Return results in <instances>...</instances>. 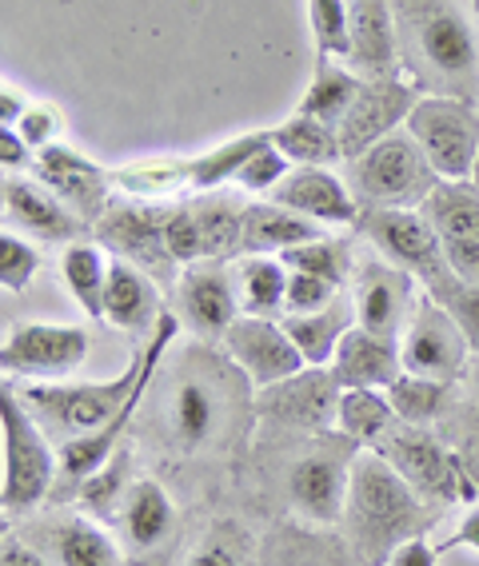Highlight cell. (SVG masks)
I'll use <instances>...</instances> for the list:
<instances>
[{
	"label": "cell",
	"instance_id": "6da1fadb",
	"mask_svg": "<svg viewBox=\"0 0 479 566\" xmlns=\"http://www.w3.org/2000/svg\"><path fill=\"white\" fill-rule=\"evenodd\" d=\"M399 24V56L436 96L479 104V36L476 9L464 0H392Z\"/></svg>",
	"mask_w": 479,
	"mask_h": 566
},
{
	"label": "cell",
	"instance_id": "7a4b0ae2",
	"mask_svg": "<svg viewBox=\"0 0 479 566\" xmlns=\"http://www.w3.org/2000/svg\"><path fill=\"white\" fill-rule=\"evenodd\" d=\"M344 523L352 551L364 566H384L408 538L428 535V499L399 475L376 447H364L352 463Z\"/></svg>",
	"mask_w": 479,
	"mask_h": 566
},
{
	"label": "cell",
	"instance_id": "3957f363",
	"mask_svg": "<svg viewBox=\"0 0 479 566\" xmlns=\"http://www.w3.org/2000/svg\"><path fill=\"white\" fill-rule=\"evenodd\" d=\"M176 332H180L176 315H164L160 327L136 347L128 367H124L116 379H104V384H37V387H24L21 399L41 411L49 431H61V436H69V439L88 436V431L104 427L124 403H128V395L140 387V379L156 375L164 352L173 347Z\"/></svg>",
	"mask_w": 479,
	"mask_h": 566
},
{
	"label": "cell",
	"instance_id": "277c9868",
	"mask_svg": "<svg viewBox=\"0 0 479 566\" xmlns=\"http://www.w3.org/2000/svg\"><path fill=\"white\" fill-rule=\"evenodd\" d=\"M0 431H4V483H0V503L4 515H29L44 499H52L56 479H61V455L49 447L44 427L32 419L24 399L4 384L0 395Z\"/></svg>",
	"mask_w": 479,
	"mask_h": 566
},
{
	"label": "cell",
	"instance_id": "5b68a950",
	"mask_svg": "<svg viewBox=\"0 0 479 566\" xmlns=\"http://www.w3.org/2000/svg\"><path fill=\"white\" fill-rule=\"evenodd\" d=\"M344 180L356 192L360 208H424L439 176L412 140V132L399 128L356 160H347Z\"/></svg>",
	"mask_w": 479,
	"mask_h": 566
},
{
	"label": "cell",
	"instance_id": "8992f818",
	"mask_svg": "<svg viewBox=\"0 0 479 566\" xmlns=\"http://www.w3.org/2000/svg\"><path fill=\"white\" fill-rule=\"evenodd\" d=\"M360 232L384 260L416 275L428 287V295H439L448 283H456L444 240L419 208H364Z\"/></svg>",
	"mask_w": 479,
	"mask_h": 566
},
{
	"label": "cell",
	"instance_id": "52a82bcc",
	"mask_svg": "<svg viewBox=\"0 0 479 566\" xmlns=\"http://www.w3.org/2000/svg\"><path fill=\"white\" fill-rule=\"evenodd\" d=\"M439 180H471L479 164V104L459 96H419L408 124Z\"/></svg>",
	"mask_w": 479,
	"mask_h": 566
},
{
	"label": "cell",
	"instance_id": "ba28073f",
	"mask_svg": "<svg viewBox=\"0 0 479 566\" xmlns=\"http://www.w3.org/2000/svg\"><path fill=\"white\" fill-rule=\"evenodd\" d=\"M376 451L388 459L428 503L456 506V503H471V499H476V483H471L464 459H459L451 447L439 443L436 436H428L424 427L396 423L388 436L376 443Z\"/></svg>",
	"mask_w": 479,
	"mask_h": 566
},
{
	"label": "cell",
	"instance_id": "9c48e42d",
	"mask_svg": "<svg viewBox=\"0 0 479 566\" xmlns=\"http://www.w3.org/2000/svg\"><path fill=\"white\" fill-rule=\"evenodd\" d=\"M364 447H356L352 439H324L312 451L292 463L288 471V499L296 506L308 523H340L347 506V483H352V463Z\"/></svg>",
	"mask_w": 479,
	"mask_h": 566
},
{
	"label": "cell",
	"instance_id": "30bf717a",
	"mask_svg": "<svg viewBox=\"0 0 479 566\" xmlns=\"http://www.w3.org/2000/svg\"><path fill=\"white\" fill-rule=\"evenodd\" d=\"M164 223H168V208L140 200H113V208L96 223V240H101V248H113L116 260L144 268L156 283H173L180 280V263L168 252Z\"/></svg>",
	"mask_w": 479,
	"mask_h": 566
},
{
	"label": "cell",
	"instance_id": "8fae6325",
	"mask_svg": "<svg viewBox=\"0 0 479 566\" xmlns=\"http://www.w3.org/2000/svg\"><path fill=\"white\" fill-rule=\"evenodd\" d=\"M399 359H404V371L408 375L436 379V384H456L459 375L468 371L471 344L468 335L459 332L448 307L436 304L431 295H424L416 315H412L404 335H399Z\"/></svg>",
	"mask_w": 479,
	"mask_h": 566
},
{
	"label": "cell",
	"instance_id": "7c38bea8",
	"mask_svg": "<svg viewBox=\"0 0 479 566\" xmlns=\"http://www.w3.org/2000/svg\"><path fill=\"white\" fill-rule=\"evenodd\" d=\"M88 332L76 324H17L4 335L0 367L17 379H64L88 359Z\"/></svg>",
	"mask_w": 479,
	"mask_h": 566
},
{
	"label": "cell",
	"instance_id": "4fadbf2b",
	"mask_svg": "<svg viewBox=\"0 0 479 566\" xmlns=\"http://www.w3.org/2000/svg\"><path fill=\"white\" fill-rule=\"evenodd\" d=\"M419 96H424V88H419L416 76L404 69L392 72V76H367L356 104L347 112V120L340 124V140H344L347 160H356L372 144H379L384 136L404 128L412 108L419 104Z\"/></svg>",
	"mask_w": 479,
	"mask_h": 566
},
{
	"label": "cell",
	"instance_id": "5bb4252c",
	"mask_svg": "<svg viewBox=\"0 0 479 566\" xmlns=\"http://www.w3.org/2000/svg\"><path fill=\"white\" fill-rule=\"evenodd\" d=\"M32 172L88 228H96L101 216L113 208V172L101 168L96 160H88L84 153H76V148H69V144H52V148L37 153Z\"/></svg>",
	"mask_w": 479,
	"mask_h": 566
},
{
	"label": "cell",
	"instance_id": "9a60e30c",
	"mask_svg": "<svg viewBox=\"0 0 479 566\" xmlns=\"http://www.w3.org/2000/svg\"><path fill=\"white\" fill-rule=\"evenodd\" d=\"M352 304H356V324L367 332L392 335L399 339L408 319L416 315L419 300H416V275H408L404 268L388 263L384 255L379 260H367L356 268L352 275Z\"/></svg>",
	"mask_w": 479,
	"mask_h": 566
},
{
	"label": "cell",
	"instance_id": "2e32d148",
	"mask_svg": "<svg viewBox=\"0 0 479 566\" xmlns=\"http://www.w3.org/2000/svg\"><path fill=\"white\" fill-rule=\"evenodd\" d=\"M220 344H225L228 359L252 379L256 391L280 384V379H288V375H296L308 367L300 347L292 344V335L284 332L280 319L240 315V319L228 327V335L220 339Z\"/></svg>",
	"mask_w": 479,
	"mask_h": 566
},
{
	"label": "cell",
	"instance_id": "e0dca14e",
	"mask_svg": "<svg viewBox=\"0 0 479 566\" xmlns=\"http://www.w3.org/2000/svg\"><path fill=\"white\" fill-rule=\"evenodd\" d=\"M176 300H180V319L200 339H225L228 327L244 315L240 292H236V272L220 260L188 263L176 280Z\"/></svg>",
	"mask_w": 479,
	"mask_h": 566
},
{
	"label": "cell",
	"instance_id": "ac0fdd59",
	"mask_svg": "<svg viewBox=\"0 0 479 566\" xmlns=\"http://www.w3.org/2000/svg\"><path fill=\"white\" fill-rule=\"evenodd\" d=\"M340 391L344 387L336 384L332 367H304L280 384L260 387V411L300 431H324L327 423H336Z\"/></svg>",
	"mask_w": 479,
	"mask_h": 566
},
{
	"label": "cell",
	"instance_id": "d6986e66",
	"mask_svg": "<svg viewBox=\"0 0 479 566\" xmlns=\"http://www.w3.org/2000/svg\"><path fill=\"white\" fill-rule=\"evenodd\" d=\"M0 200H4V220H9V228H17V232L32 235V240H41V243H76L84 235V228H88V223L72 212V208H64L41 180H29L24 172L4 176Z\"/></svg>",
	"mask_w": 479,
	"mask_h": 566
},
{
	"label": "cell",
	"instance_id": "ffe728a7",
	"mask_svg": "<svg viewBox=\"0 0 479 566\" xmlns=\"http://www.w3.org/2000/svg\"><path fill=\"white\" fill-rule=\"evenodd\" d=\"M272 200L320 228H352L364 216L356 192L347 188L344 176H336V168H292Z\"/></svg>",
	"mask_w": 479,
	"mask_h": 566
},
{
	"label": "cell",
	"instance_id": "44dd1931",
	"mask_svg": "<svg viewBox=\"0 0 479 566\" xmlns=\"http://www.w3.org/2000/svg\"><path fill=\"white\" fill-rule=\"evenodd\" d=\"M160 283L144 268H136V263L113 260V268H108V292H104V324H113L124 335H136L144 344L160 327Z\"/></svg>",
	"mask_w": 479,
	"mask_h": 566
},
{
	"label": "cell",
	"instance_id": "7402d4cb",
	"mask_svg": "<svg viewBox=\"0 0 479 566\" xmlns=\"http://www.w3.org/2000/svg\"><path fill=\"white\" fill-rule=\"evenodd\" d=\"M332 375L336 384L344 387H372V391H388L404 375V359H399V339L379 332H367V327H352V332L340 339L336 359H332Z\"/></svg>",
	"mask_w": 479,
	"mask_h": 566
},
{
	"label": "cell",
	"instance_id": "603a6c76",
	"mask_svg": "<svg viewBox=\"0 0 479 566\" xmlns=\"http://www.w3.org/2000/svg\"><path fill=\"white\" fill-rule=\"evenodd\" d=\"M352 17V52L347 64L364 76L399 72V24L392 0H347Z\"/></svg>",
	"mask_w": 479,
	"mask_h": 566
},
{
	"label": "cell",
	"instance_id": "cb8c5ba5",
	"mask_svg": "<svg viewBox=\"0 0 479 566\" xmlns=\"http://www.w3.org/2000/svg\"><path fill=\"white\" fill-rule=\"evenodd\" d=\"M225 419V399L216 384L200 371H184L180 384H173L168 395V431L184 451H200L216 439Z\"/></svg>",
	"mask_w": 479,
	"mask_h": 566
},
{
	"label": "cell",
	"instance_id": "d4e9b609",
	"mask_svg": "<svg viewBox=\"0 0 479 566\" xmlns=\"http://www.w3.org/2000/svg\"><path fill=\"white\" fill-rule=\"evenodd\" d=\"M116 526H121V538L133 546L136 555H153V551L168 546V538L176 531L173 495L156 479H136L121 515H116Z\"/></svg>",
	"mask_w": 479,
	"mask_h": 566
},
{
	"label": "cell",
	"instance_id": "484cf974",
	"mask_svg": "<svg viewBox=\"0 0 479 566\" xmlns=\"http://www.w3.org/2000/svg\"><path fill=\"white\" fill-rule=\"evenodd\" d=\"M44 558L52 566H121L124 555L116 538L92 515H69L44 531Z\"/></svg>",
	"mask_w": 479,
	"mask_h": 566
},
{
	"label": "cell",
	"instance_id": "4316f807",
	"mask_svg": "<svg viewBox=\"0 0 479 566\" xmlns=\"http://www.w3.org/2000/svg\"><path fill=\"white\" fill-rule=\"evenodd\" d=\"M327 228L304 220L275 200H256L244 208V255H284L308 240H320Z\"/></svg>",
	"mask_w": 479,
	"mask_h": 566
},
{
	"label": "cell",
	"instance_id": "83f0119b",
	"mask_svg": "<svg viewBox=\"0 0 479 566\" xmlns=\"http://www.w3.org/2000/svg\"><path fill=\"white\" fill-rule=\"evenodd\" d=\"M280 324H284V332L292 335V344L300 347L308 367H327L332 359H336L340 339L356 327V304H352V295H340L336 304H327L324 312L284 315Z\"/></svg>",
	"mask_w": 479,
	"mask_h": 566
},
{
	"label": "cell",
	"instance_id": "f1b7e54d",
	"mask_svg": "<svg viewBox=\"0 0 479 566\" xmlns=\"http://www.w3.org/2000/svg\"><path fill=\"white\" fill-rule=\"evenodd\" d=\"M232 272L236 292H240V312L260 315V319H284L292 272L280 255H240Z\"/></svg>",
	"mask_w": 479,
	"mask_h": 566
},
{
	"label": "cell",
	"instance_id": "f546056e",
	"mask_svg": "<svg viewBox=\"0 0 479 566\" xmlns=\"http://www.w3.org/2000/svg\"><path fill=\"white\" fill-rule=\"evenodd\" d=\"M272 144L292 160V168H336V164L347 160L340 128H332L324 120H312L304 112H292L284 124H275Z\"/></svg>",
	"mask_w": 479,
	"mask_h": 566
},
{
	"label": "cell",
	"instance_id": "4dcf8cb0",
	"mask_svg": "<svg viewBox=\"0 0 479 566\" xmlns=\"http://www.w3.org/2000/svg\"><path fill=\"white\" fill-rule=\"evenodd\" d=\"M244 208L228 192H200L192 200V212L200 220V240H205V260H240L244 255Z\"/></svg>",
	"mask_w": 479,
	"mask_h": 566
},
{
	"label": "cell",
	"instance_id": "1f68e13d",
	"mask_svg": "<svg viewBox=\"0 0 479 566\" xmlns=\"http://www.w3.org/2000/svg\"><path fill=\"white\" fill-rule=\"evenodd\" d=\"M113 184L128 200H156V196L192 192V156H144V160L113 168Z\"/></svg>",
	"mask_w": 479,
	"mask_h": 566
},
{
	"label": "cell",
	"instance_id": "d6a6232c",
	"mask_svg": "<svg viewBox=\"0 0 479 566\" xmlns=\"http://www.w3.org/2000/svg\"><path fill=\"white\" fill-rule=\"evenodd\" d=\"M108 268H113V260L104 255L101 243L92 240L69 243L61 255V275L69 295L81 304V312L88 319H101V324H104V292H108Z\"/></svg>",
	"mask_w": 479,
	"mask_h": 566
},
{
	"label": "cell",
	"instance_id": "836d02e7",
	"mask_svg": "<svg viewBox=\"0 0 479 566\" xmlns=\"http://www.w3.org/2000/svg\"><path fill=\"white\" fill-rule=\"evenodd\" d=\"M419 212L431 220L439 240L479 243V184L476 180H439Z\"/></svg>",
	"mask_w": 479,
	"mask_h": 566
},
{
	"label": "cell",
	"instance_id": "e575fe53",
	"mask_svg": "<svg viewBox=\"0 0 479 566\" xmlns=\"http://www.w3.org/2000/svg\"><path fill=\"white\" fill-rule=\"evenodd\" d=\"M396 423L399 419L388 391H372V387H347V391H340L336 427L340 436L352 439L356 447H376Z\"/></svg>",
	"mask_w": 479,
	"mask_h": 566
},
{
	"label": "cell",
	"instance_id": "d590c367",
	"mask_svg": "<svg viewBox=\"0 0 479 566\" xmlns=\"http://www.w3.org/2000/svg\"><path fill=\"white\" fill-rule=\"evenodd\" d=\"M360 88H364V81H360L347 64L316 61L312 84H308L304 101H300L296 112H304V116H312V120H324V124H332V128H340V124L347 120L352 104H356Z\"/></svg>",
	"mask_w": 479,
	"mask_h": 566
},
{
	"label": "cell",
	"instance_id": "8d00e7d4",
	"mask_svg": "<svg viewBox=\"0 0 479 566\" xmlns=\"http://www.w3.org/2000/svg\"><path fill=\"white\" fill-rule=\"evenodd\" d=\"M268 140H272V128L268 132H240V136H232V140L216 144V148H208V153L192 156V192L196 196L220 192V188L236 184L240 168H244V164L252 160Z\"/></svg>",
	"mask_w": 479,
	"mask_h": 566
},
{
	"label": "cell",
	"instance_id": "74e56055",
	"mask_svg": "<svg viewBox=\"0 0 479 566\" xmlns=\"http://www.w3.org/2000/svg\"><path fill=\"white\" fill-rule=\"evenodd\" d=\"M133 467H128V455L124 451H116L108 463L96 471V475H88L81 483V491H76V503L84 506V515L92 518H116L121 515L124 499H128V491H133Z\"/></svg>",
	"mask_w": 479,
	"mask_h": 566
},
{
	"label": "cell",
	"instance_id": "f35d334b",
	"mask_svg": "<svg viewBox=\"0 0 479 566\" xmlns=\"http://www.w3.org/2000/svg\"><path fill=\"white\" fill-rule=\"evenodd\" d=\"M280 260L288 263V272H308V275H324L336 287H344L352 275H356V260H352V243L336 240V235H320V240H308L292 252H284Z\"/></svg>",
	"mask_w": 479,
	"mask_h": 566
},
{
	"label": "cell",
	"instance_id": "ab89813d",
	"mask_svg": "<svg viewBox=\"0 0 479 566\" xmlns=\"http://www.w3.org/2000/svg\"><path fill=\"white\" fill-rule=\"evenodd\" d=\"M448 387L451 384H436V379H419V375H399L396 384L388 387V399L396 407V419L408 427H428L439 419L444 403H448Z\"/></svg>",
	"mask_w": 479,
	"mask_h": 566
},
{
	"label": "cell",
	"instance_id": "60d3db41",
	"mask_svg": "<svg viewBox=\"0 0 479 566\" xmlns=\"http://www.w3.org/2000/svg\"><path fill=\"white\" fill-rule=\"evenodd\" d=\"M308 21H312V44L320 61H347L352 52V17L347 0H308Z\"/></svg>",
	"mask_w": 479,
	"mask_h": 566
},
{
	"label": "cell",
	"instance_id": "b9f144b4",
	"mask_svg": "<svg viewBox=\"0 0 479 566\" xmlns=\"http://www.w3.org/2000/svg\"><path fill=\"white\" fill-rule=\"evenodd\" d=\"M41 272V252L37 243H29L24 235H17L12 228H4L0 235V283L4 292H29V283Z\"/></svg>",
	"mask_w": 479,
	"mask_h": 566
},
{
	"label": "cell",
	"instance_id": "7bdbcfd3",
	"mask_svg": "<svg viewBox=\"0 0 479 566\" xmlns=\"http://www.w3.org/2000/svg\"><path fill=\"white\" fill-rule=\"evenodd\" d=\"M292 172V160H288L280 148H275L272 140L260 148V153L252 156V160L240 168V176H236V188L244 196H264V200H272L275 188L284 184V176Z\"/></svg>",
	"mask_w": 479,
	"mask_h": 566
},
{
	"label": "cell",
	"instance_id": "ee69618b",
	"mask_svg": "<svg viewBox=\"0 0 479 566\" xmlns=\"http://www.w3.org/2000/svg\"><path fill=\"white\" fill-rule=\"evenodd\" d=\"M164 240H168V252L180 263V272L188 263L205 260V240H200V220L192 212V200L173 203L168 208V223H164Z\"/></svg>",
	"mask_w": 479,
	"mask_h": 566
},
{
	"label": "cell",
	"instance_id": "f6af8a7d",
	"mask_svg": "<svg viewBox=\"0 0 479 566\" xmlns=\"http://www.w3.org/2000/svg\"><path fill=\"white\" fill-rule=\"evenodd\" d=\"M188 566H248V543L244 531L232 523H216L200 546L192 551Z\"/></svg>",
	"mask_w": 479,
	"mask_h": 566
},
{
	"label": "cell",
	"instance_id": "bcb514c9",
	"mask_svg": "<svg viewBox=\"0 0 479 566\" xmlns=\"http://www.w3.org/2000/svg\"><path fill=\"white\" fill-rule=\"evenodd\" d=\"M344 287H336L332 280L324 275H308V272H292L288 280V304L284 315H312V312H324L327 304H336Z\"/></svg>",
	"mask_w": 479,
	"mask_h": 566
},
{
	"label": "cell",
	"instance_id": "7dc6e473",
	"mask_svg": "<svg viewBox=\"0 0 479 566\" xmlns=\"http://www.w3.org/2000/svg\"><path fill=\"white\" fill-rule=\"evenodd\" d=\"M436 304H444L451 312V319L459 324V332L468 335V344H471V355H479V287L476 283H448L439 295H431Z\"/></svg>",
	"mask_w": 479,
	"mask_h": 566
},
{
	"label": "cell",
	"instance_id": "c3c4849f",
	"mask_svg": "<svg viewBox=\"0 0 479 566\" xmlns=\"http://www.w3.org/2000/svg\"><path fill=\"white\" fill-rule=\"evenodd\" d=\"M17 132H21V140L29 144L32 153H44V148H52V144H61L64 116H61V108H56V104L32 101L29 112L21 116V124H17Z\"/></svg>",
	"mask_w": 479,
	"mask_h": 566
},
{
	"label": "cell",
	"instance_id": "681fc988",
	"mask_svg": "<svg viewBox=\"0 0 479 566\" xmlns=\"http://www.w3.org/2000/svg\"><path fill=\"white\" fill-rule=\"evenodd\" d=\"M0 164H4V176H21L37 164V153L21 140L17 128H0Z\"/></svg>",
	"mask_w": 479,
	"mask_h": 566
},
{
	"label": "cell",
	"instance_id": "f907efd6",
	"mask_svg": "<svg viewBox=\"0 0 479 566\" xmlns=\"http://www.w3.org/2000/svg\"><path fill=\"white\" fill-rule=\"evenodd\" d=\"M444 252H448V263L456 280L476 283L479 287V243L476 240H444Z\"/></svg>",
	"mask_w": 479,
	"mask_h": 566
},
{
	"label": "cell",
	"instance_id": "816d5d0a",
	"mask_svg": "<svg viewBox=\"0 0 479 566\" xmlns=\"http://www.w3.org/2000/svg\"><path fill=\"white\" fill-rule=\"evenodd\" d=\"M436 563H439V546H431L428 535H419L408 538L384 566H436Z\"/></svg>",
	"mask_w": 479,
	"mask_h": 566
},
{
	"label": "cell",
	"instance_id": "f5cc1de1",
	"mask_svg": "<svg viewBox=\"0 0 479 566\" xmlns=\"http://www.w3.org/2000/svg\"><path fill=\"white\" fill-rule=\"evenodd\" d=\"M0 566H49V558L41 551H32L24 538H17L12 531H4V543H0Z\"/></svg>",
	"mask_w": 479,
	"mask_h": 566
},
{
	"label": "cell",
	"instance_id": "db71d44e",
	"mask_svg": "<svg viewBox=\"0 0 479 566\" xmlns=\"http://www.w3.org/2000/svg\"><path fill=\"white\" fill-rule=\"evenodd\" d=\"M459 546H464V551H476V555H479V506H471L468 515L459 518V526L451 531V538H444V543H439V555L459 551Z\"/></svg>",
	"mask_w": 479,
	"mask_h": 566
},
{
	"label": "cell",
	"instance_id": "11a10c76",
	"mask_svg": "<svg viewBox=\"0 0 479 566\" xmlns=\"http://www.w3.org/2000/svg\"><path fill=\"white\" fill-rule=\"evenodd\" d=\"M29 96H24V88H17L12 81L0 84V128H17L21 124V116L29 112Z\"/></svg>",
	"mask_w": 479,
	"mask_h": 566
},
{
	"label": "cell",
	"instance_id": "9f6ffc18",
	"mask_svg": "<svg viewBox=\"0 0 479 566\" xmlns=\"http://www.w3.org/2000/svg\"><path fill=\"white\" fill-rule=\"evenodd\" d=\"M471 9H476V21H479V0H471Z\"/></svg>",
	"mask_w": 479,
	"mask_h": 566
},
{
	"label": "cell",
	"instance_id": "6f0895ef",
	"mask_svg": "<svg viewBox=\"0 0 479 566\" xmlns=\"http://www.w3.org/2000/svg\"><path fill=\"white\" fill-rule=\"evenodd\" d=\"M471 180H476V184H479V164H476V176H471Z\"/></svg>",
	"mask_w": 479,
	"mask_h": 566
}]
</instances>
